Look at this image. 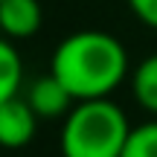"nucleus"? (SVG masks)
I'll return each mask as SVG.
<instances>
[{
    "label": "nucleus",
    "instance_id": "f257e3e1",
    "mask_svg": "<svg viewBox=\"0 0 157 157\" xmlns=\"http://www.w3.org/2000/svg\"><path fill=\"white\" fill-rule=\"evenodd\" d=\"M50 73L76 102L108 99L128 78V52L122 41L102 29H82L58 41Z\"/></svg>",
    "mask_w": 157,
    "mask_h": 157
},
{
    "label": "nucleus",
    "instance_id": "f03ea898",
    "mask_svg": "<svg viewBox=\"0 0 157 157\" xmlns=\"http://www.w3.org/2000/svg\"><path fill=\"white\" fill-rule=\"evenodd\" d=\"M131 125L125 111L108 99H84L64 117L58 148L61 157H119Z\"/></svg>",
    "mask_w": 157,
    "mask_h": 157
},
{
    "label": "nucleus",
    "instance_id": "7ed1b4c3",
    "mask_svg": "<svg viewBox=\"0 0 157 157\" xmlns=\"http://www.w3.org/2000/svg\"><path fill=\"white\" fill-rule=\"evenodd\" d=\"M38 131V117L29 108V102L21 93L0 102V148H23L35 140Z\"/></svg>",
    "mask_w": 157,
    "mask_h": 157
},
{
    "label": "nucleus",
    "instance_id": "20e7f679",
    "mask_svg": "<svg viewBox=\"0 0 157 157\" xmlns=\"http://www.w3.org/2000/svg\"><path fill=\"white\" fill-rule=\"evenodd\" d=\"M23 99L29 102V108L35 111L38 119H58V117H67L70 108L76 105V99L70 96V90L64 87L52 73L38 76L32 84L26 87V96Z\"/></svg>",
    "mask_w": 157,
    "mask_h": 157
},
{
    "label": "nucleus",
    "instance_id": "39448f33",
    "mask_svg": "<svg viewBox=\"0 0 157 157\" xmlns=\"http://www.w3.org/2000/svg\"><path fill=\"white\" fill-rule=\"evenodd\" d=\"M44 23L38 0H0V35L9 41L32 38Z\"/></svg>",
    "mask_w": 157,
    "mask_h": 157
},
{
    "label": "nucleus",
    "instance_id": "423d86ee",
    "mask_svg": "<svg viewBox=\"0 0 157 157\" xmlns=\"http://www.w3.org/2000/svg\"><path fill=\"white\" fill-rule=\"evenodd\" d=\"M131 93H134V102L143 111L157 117V52L143 58L131 70Z\"/></svg>",
    "mask_w": 157,
    "mask_h": 157
},
{
    "label": "nucleus",
    "instance_id": "0eeeda50",
    "mask_svg": "<svg viewBox=\"0 0 157 157\" xmlns=\"http://www.w3.org/2000/svg\"><path fill=\"white\" fill-rule=\"evenodd\" d=\"M21 84H23V61L17 56L15 44L0 35V102L17 96Z\"/></svg>",
    "mask_w": 157,
    "mask_h": 157
},
{
    "label": "nucleus",
    "instance_id": "6e6552de",
    "mask_svg": "<svg viewBox=\"0 0 157 157\" xmlns=\"http://www.w3.org/2000/svg\"><path fill=\"white\" fill-rule=\"evenodd\" d=\"M119 157H157V119L131 128Z\"/></svg>",
    "mask_w": 157,
    "mask_h": 157
},
{
    "label": "nucleus",
    "instance_id": "1a4fd4ad",
    "mask_svg": "<svg viewBox=\"0 0 157 157\" xmlns=\"http://www.w3.org/2000/svg\"><path fill=\"white\" fill-rule=\"evenodd\" d=\"M128 6L140 23L157 29V0H128Z\"/></svg>",
    "mask_w": 157,
    "mask_h": 157
}]
</instances>
